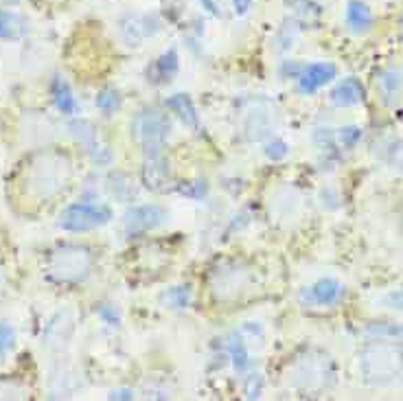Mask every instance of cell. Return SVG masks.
I'll list each match as a JSON object with an SVG mask.
<instances>
[{
  "label": "cell",
  "mask_w": 403,
  "mask_h": 401,
  "mask_svg": "<svg viewBox=\"0 0 403 401\" xmlns=\"http://www.w3.org/2000/svg\"><path fill=\"white\" fill-rule=\"evenodd\" d=\"M53 101L62 114H75L77 112V99L73 97L70 85L62 77H57L53 81Z\"/></svg>",
  "instance_id": "cell-12"
},
{
  "label": "cell",
  "mask_w": 403,
  "mask_h": 401,
  "mask_svg": "<svg viewBox=\"0 0 403 401\" xmlns=\"http://www.w3.org/2000/svg\"><path fill=\"white\" fill-rule=\"evenodd\" d=\"M287 154H290V145L285 140H272L266 145V156L272 160H283Z\"/></svg>",
  "instance_id": "cell-20"
},
{
  "label": "cell",
  "mask_w": 403,
  "mask_h": 401,
  "mask_svg": "<svg viewBox=\"0 0 403 401\" xmlns=\"http://www.w3.org/2000/svg\"><path fill=\"white\" fill-rule=\"evenodd\" d=\"M162 301L169 305V307H174V309H184L189 303H191V290H189V285H180V288H171Z\"/></svg>",
  "instance_id": "cell-16"
},
{
  "label": "cell",
  "mask_w": 403,
  "mask_h": 401,
  "mask_svg": "<svg viewBox=\"0 0 403 401\" xmlns=\"http://www.w3.org/2000/svg\"><path fill=\"white\" fill-rule=\"evenodd\" d=\"M167 219V211L158 204H142L134 207L125 215V226L130 233H140V231H154Z\"/></svg>",
  "instance_id": "cell-5"
},
{
  "label": "cell",
  "mask_w": 403,
  "mask_h": 401,
  "mask_svg": "<svg viewBox=\"0 0 403 401\" xmlns=\"http://www.w3.org/2000/svg\"><path fill=\"white\" fill-rule=\"evenodd\" d=\"M347 24L351 31L355 33H364L368 31V28L372 26V11L368 5L360 3V0H349V5H347Z\"/></svg>",
  "instance_id": "cell-9"
},
{
  "label": "cell",
  "mask_w": 403,
  "mask_h": 401,
  "mask_svg": "<svg viewBox=\"0 0 403 401\" xmlns=\"http://www.w3.org/2000/svg\"><path fill=\"white\" fill-rule=\"evenodd\" d=\"M145 180H147V187H152V189H160L162 184H167L169 169L164 167V160L160 158V154H154L147 160V165H145Z\"/></svg>",
  "instance_id": "cell-13"
},
{
  "label": "cell",
  "mask_w": 403,
  "mask_h": 401,
  "mask_svg": "<svg viewBox=\"0 0 403 401\" xmlns=\"http://www.w3.org/2000/svg\"><path fill=\"white\" fill-rule=\"evenodd\" d=\"M169 121L156 110H145L136 114V119L132 121V132L134 138L142 140L145 145H160V142L169 136Z\"/></svg>",
  "instance_id": "cell-2"
},
{
  "label": "cell",
  "mask_w": 403,
  "mask_h": 401,
  "mask_svg": "<svg viewBox=\"0 0 403 401\" xmlns=\"http://www.w3.org/2000/svg\"><path fill=\"white\" fill-rule=\"evenodd\" d=\"M199 3H202V7H204L206 11H211V14L219 16V7L215 5V0H199Z\"/></svg>",
  "instance_id": "cell-26"
},
{
  "label": "cell",
  "mask_w": 403,
  "mask_h": 401,
  "mask_svg": "<svg viewBox=\"0 0 403 401\" xmlns=\"http://www.w3.org/2000/svg\"><path fill=\"white\" fill-rule=\"evenodd\" d=\"M337 75V68L335 64L331 62H315V64H309L300 71L298 79H300V90L305 95H313L318 93L323 85H327L329 81H333Z\"/></svg>",
  "instance_id": "cell-6"
},
{
  "label": "cell",
  "mask_w": 403,
  "mask_h": 401,
  "mask_svg": "<svg viewBox=\"0 0 403 401\" xmlns=\"http://www.w3.org/2000/svg\"><path fill=\"white\" fill-rule=\"evenodd\" d=\"M364 97H366V90H364L362 81L355 79V77L342 79V81L335 85V90L331 93L333 103L340 105V108H353V105L362 103Z\"/></svg>",
  "instance_id": "cell-7"
},
{
  "label": "cell",
  "mask_w": 403,
  "mask_h": 401,
  "mask_svg": "<svg viewBox=\"0 0 403 401\" xmlns=\"http://www.w3.org/2000/svg\"><path fill=\"white\" fill-rule=\"evenodd\" d=\"M178 66H180V60H178V53L176 48H169L164 55H160V60L154 64V71L158 73L160 79H169L178 73Z\"/></svg>",
  "instance_id": "cell-14"
},
{
  "label": "cell",
  "mask_w": 403,
  "mask_h": 401,
  "mask_svg": "<svg viewBox=\"0 0 403 401\" xmlns=\"http://www.w3.org/2000/svg\"><path fill=\"white\" fill-rule=\"evenodd\" d=\"M382 303H384L386 307H390V309L403 311V290H394V292L386 294V296L382 298Z\"/></svg>",
  "instance_id": "cell-24"
},
{
  "label": "cell",
  "mask_w": 403,
  "mask_h": 401,
  "mask_svg": "<svg viewBox=\"0 0 403 401\" xmlns=\"http://www.w3.org/2000/svg\"><path fill=\"white\" fill-rule=\"evenodd\" d=\"M344 294V285L335 278H320L313 285L303 290L300 301L307 305H320V307H329L335 305Z\"/></svg>",
  "instance_id": "cell-4"
},
{
  "label": "cell",
  "mask_w": 403,
  "mask_h": 401,
  "mask_svg": "<svg viewBox=\"0 0 403 401\" xmlns=\"http://www.w3.org/2000/svg\"><path fill=\"white\" fill-rule=\"evenodd\" d=\"M377 88H380L382 99H384L388 105H392V103L397 101L401 88H403V73H401L399 68H390V71L382 73V77H380V81H377Z\"/></svg>",
  "instance_id": "cell-10"
},
{
  "label": "cell",
  "mask_w": 403,
  "mask_h": 401,
  "mask_svg": "<svg viewBox=\"0 0 403 401\" xmlns=\"http://www.w3.org/2000/svg\"><path fill=\"white\" fill-rule=\"evenodd\" d=\"M28 33L26 20L11 9L0 11V40H20Z\"/></svg>",
  "instance_id": "cell-8"
},
{
  "label": "cell",
  "mask_w": 403,
  "mask_h": 401,
  "mask_svg": "<svg viewBox=\"0 0 403 401\" xmlns=\"http://www.w3.org/2000/svg\"><path fill=\"white\" fill-rule=\"evenodd\" d=\"M99 316H101L108 325H112V327H119V325H121L119 311L114 309L112 305H101V307H99Z\"/></svg>",
  "instance_id": "cell-21"
},
{
  "label": "cell",
  "mask_w": 403,
  "mask_h": 401,
  "mask_svg": "<svg viewBox=\"0 0 403 401\" xmlns=\"http://www.w3.org/2000/svg\"><path fill=\"white\" fill-rule=\"evenodd\" d=\"M230 3H233V9H235L237 16H246L250 11L254 0H230Z\"/></svg>",
  "instance_id": "cell-25"
},
{
  "label": "cell",
  "mask_w": 403,
  "mask_h": 401,
  "mask_svg": "<svg viewBox=\"0 0 403 401\" xmlns=\"http://www.w3.org/2000/svg\"><path fill=\"white\" fill-rule=\"evenodd\" d=\"M370 335L377 338H403V325H392V323H377L368 327Z\"/></svg>",
  "instance_id": "cell-18"
},
{
  "label": "cell",
  "mask_w": 403,
  "mask_h": 401,
  "mask_svg": "<svg viewBox=\"0 0 403 401\" xmlns=\"http://www.w3.org/2000/svg\"><path fill=\"white\" fill-rule=\"evenodd\" d=\"M110 397H112V399H132L134 392H132V390H112Z\"/></svg>",
  "instance_id": "cell-27"
},
{
  "label": "cell",
  "mask_w": 403,
  "mask_h": 401,
  "mask_svg": "<svg viewBox=\"0 0 403 401\" xmlns=\"http://www.w3.org/2000/svg\"><path fill=\"white\" fill-rule=\"evenodd\" d=\"M95 103H97V108H99L101 112H114V110L121 105V97H119V93L114 90V88H103V90L97 95Z\"/></svg>",
  "instance_id": "cell-17"
},
{
  "label": "cell",
  "mask_w": 403,
  "mask_h": 401,
  "mask_svg": "<svg viewBox=\"0 0 403 401\" xmlns=\"http://www.w3.org/2000/svg\"><path fill=\"white\" fill-rule=\"evenodd\" d=\"M167 108L174 112V114H178V119H180L184 125H191V127L197 125L195 105H193V101H191L187 95H174V97H169V99H167Z\"/></svg>",
  "instance_id": "cell-11"
},
{
  "label": "cell",
  "mask_w": 403,
  "mask_h": 401,
  "mask_svg": "<svg viewBox=\"0 0 403 401\" xmlns=\"http://www.w3.org/2000/svg\"><path fill=\"white\" fill-rule=\"evenodd\" d=\"M112 219V209L105 204H88V202H77L62 211L60 226L68 233H85L93 228L105 226Z\"/></svg>",
  "instance_id": "cell-1"
},
{
  "label": "cell",
  "mask_w": 403,
  "mask_h": 401,
  "mask_svg": "<svg viewBox=\"0 0 403 401\" xmlns=\"http://www.w3.org/2000/svg\"><path fill=\"white\" fill-rule=\"evenodd\" d=\"M90 256L85 250L79 248H66L60 252V264L53 266V272L64 281H77L88 274Z\"/></svg>",
  "instance_id": "cell-3"
},
{
  "label": "cell",
  "mask_w": 403,
  "mask_h": 401,
  "mask_svg": "<svg viewBox=\"0 0 403 401\" xmlns=\"http://www.w3.org/2000/svg\"><path fill=\"white\" fill-rule=\"evenodd\" d=\"M360 138H362V130L355 127V125L337 130V142H340V145H344V147H353Z\"/></svg>",
  "instance_id": "cell-19"
},
{
  "label": "cell",
  "mask_w": 403,
  "mask_h": 401,
  "mask_svg": "<svg viewBox=\"0 0 403 401\" xmlns=\"http://www.w3.org/2000/svg\"><path fill=\"white\" fill-rule=\"evenodd\" d=\"M261 392H263V380L258 375H250L246 380V395L248 397H261Z\"/></svg>",
  "instance_id": "cell-23"
},
{
  "label": "cell",
  "mask_w": 403,
  "mask_h": 401,
  "mask_svg": "<svg viewBox=\"0 0 403 401\" xmlns=\"http://www.w3.org/2000/svg\"><path fill=\"white\" fill-rule=\"evenodd\" d=\"M14 329L5 323H0V355H3L14 345Z\"/></svg>",
  "instance_id": "cell-22"
},
{
  "label": "cell",
  "mask_w": 403,
  "mask_h": 401,
  "mask_svg": "<svg viewBox=\"0 0 403 401\" xmlns=\"http://www.w3.org/2000/svg\"><path fill=\"white\" fill-rule=\"evenodd\" d=\"M228 351H230V358H233V364L237 370H246L250 366V355H248V347L241 338H233L228 342Z\"/></svg>",
  "instance_id": "cell-15"
}]
</instances>
